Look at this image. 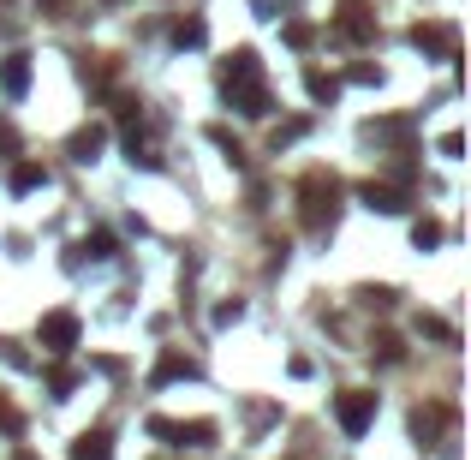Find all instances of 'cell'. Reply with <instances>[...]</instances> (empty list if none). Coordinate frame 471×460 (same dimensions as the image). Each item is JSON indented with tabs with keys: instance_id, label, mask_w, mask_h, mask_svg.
Returning <instances> with one entry per match:
<instances>
[{
	"instance_id": "6da1fadb",
	"label": "cell",
	"mask_w": 471,
	"mask_h": 460,
	"mask_svg": "<svg viewBox=\"0 0 471 460\" xmlns=\"http://www.w3.org/2000/svg\"><path fill=\"white\" fill-rule=\"evenodd\" d=\"M298 198H305V221H311V227H322V221L334 216V198H340V185H334L322 168H311V174L298 180Z\"/></svg>"
},
{
	"instance_id": "7a4b0ae2",
	"label": "cell",
	"mask_w": 471,
	"mask_h": 460,
	"mask_svg": "<svg viewBox=\"0 0 471 460\" xmlns=\"http://www.w3.org/2000/svg\"><path fill=\"white\" fill-rule=\"evenodd\" d=\"M150 437H161V442H174V448H209L215 442V424L209 419H191V424H179V419H150Z\"/></svg>"
},
{
	"instance_id": "3957f363",
	"label": "cell",
	"mask_w": 471,
	"mask_h": 460,
	"mask_svg": "<svg viewBox=\"0 0 471 460\" xmlns=\"http://www.w3.org/2000/svg\"><path fill=\"white\" fill-rule=\"evenodd\" d=\"M334 419H340L346 437H364V431L376 424V395L370 389H346V395L334 400Z\"/></svg>"
},
{
	"instance_id": "277c9868",
	"label": "cell",
	"mask_w": 471,
	"mask_h": 460,
	"mask_svg": "<svg viewBox=\"0 0 471 460\" xmlns=\"http://www.w3.org/2000/svg\"><path fill=\"white\" fill-rule=\"evenodd\" d=\"M37 341L48 353H72V347H78V317H72V311H48V317L37 323Z\"/></svg>"
},
{
	"instance_id": "5b68a950",
	"label": "cell",
	"mask_w": 471,
	"mask_h": 460,
	"mask_svg": "<svg viewBox=\"0 0 471 460\" xmlns=\"http://www.w3.org/2000/svg\"><path fill=\"white\" fill-rule=\"evenodd\" d=\"M227 102H233L239 114H251V120H263V114L275 108V96H269V84H263V78H233V84H227Z\"/></svg>"
},
{
	"instance_id": "8992f818",
	"label": "cell",
	"mask_w": 471,
	"mask_h": 460,
	"mask_svg": "<svg viewBox=\"0 0 471 460\" xmlns=\"http://www.w3.org/2000/svg\"><path fill=\"white\" fill-rule=\"evenodd\" d=\"M334 30L364 48V42H376V12L364 6V0H346V6H340V19H334Z\"/></svg>"
},
{
	"instance_id": "52a82bcc",
	"label": "cell",
	"mask_w": 471,
	"mask_h": 460,
	"mask_svg": "<svg viewBox=\"0 0 471 460\" xmlns=\"http://www.w3.org/2000/svg\"><path fill=\"white\" fill-rule=\"evenodd\" d=\"M412 48L442 54V61H459V37H453V24H412Z\"/></svg>"
},
{
	"instance_id": "ba28073f",
	"label": "cell",
	"mask_w": 471,
	"mask_h": 460,
	"mask_svg": "<svg viewBox=\"0 0 471 460\" xmlns=\"http://www.w3.org/2000/svg\"><path fill=\"white\" fill-rule=\"evenodd\" d=\"M453 424V407H418L412 413V437L424 442V448H435V437Z\"/></svg>"
},
{
	"instance_id": "9c48e42d",
	"label": "cell",
	"mask_w": 471,
	"mask_h": 460,
	"mask_svg": "<svg viewBox=\"0 0 471 460\" xmlns=\"http://www.w3.org/2000/svg\"><path fill=\"white\" fill-rule=\"evenodd\" d=\"M0 90H6V96H24V90H30V54H24V48H12V54L0 61Z\"/></svg>"
},
{
	"instance_id": "30bf717a",
	"label": "cell",
	"mask_w": 471,
	"mask_h": 460,
	"mask_svg": "<svg viewBox=\"0 0 471 460\" xmlns=\"http://www.w3.org/2000/svg\"><path fill=\"white\" fill-rule=\"evenodd\" d=\"M191 377H197V359H185V353H161L156 371H150L156 389H161V382H191Z\"/></svg>"
},
{
	"instance_id": "8fae6325",
	"label": "cell",
	"mask_w": 471,
	"mask_h": 460,
	"mask_svg": "<svg viewBox=\"0 0 471 460\" xmlns=\"http://www.w3.org/2000/svg\"><path fill=\"white\" fill-rule=\"evenodd\" d=\"M358 198L370 203L376 216H400V209H406V192H394V185H382V180H370L364 192H358Z\"/></svg>"
},
{
	"instance_id": "7c38bea8",
	"label": "cell",
	"mask_w": 471,
	"mask_h": 460,
	"mask_svg": "<svg viewBox=\"0 0 471 460\" xmlns=\"http://www.w3.org/2000/svg\"><path fill=\"white\" fill-rule=\"evenodd\" d=\"M72 460H114V437H108V431H84V437H72Z\"/></svg>"
},
{
	"instance_id": "4fadbf2b",
	"label": "cell",
	"mask_w": 471,
	"mask_h": 460,
	"mask_svg": "<svg viewBox=\"0 0 471 460\" xmlns=\"http://www.w3.org/2000/svg\"><path fill=\"white\" fill-rule=\"evenodd\" d=\"M102 144H108V132H102V126H78V132H72V161H84V168H90V161L102 156Z\"/></svg>"
},
{
	"instance_id": "5bb4252c",
	"label": "cell",
	"mask_w": 471,
	"mask_h": 460,
	"mask_svg": "<svg viewBox=\"0 0 471 460\" xmlns=\"http://www.w3.org/2000/svg\"><path fill=\"white\" fill-rule=\"evenodd\" d=\"M233 78H263V66H256L251 48H233V54H227V66H221V84H233Z\"/></svg>"
},
{
	"instance_id": "9a60e30c",
	"label": "cell",
	"mask_w": 471,
	"mask_h": 460,
	"mask_svg": "<svg viewBox=\"0 0 471 460\" xmlns=\"http://www.w3.org/2000/svg\"><path fill=\"white\" fill-rule=\"evenodd\" d=\"M42 185H48V168H42V161H19V168H12V192H42Z\"/></svg>"
},
{
	"instance_id": "2e32d148",
	"label": "cell",
	"mask_w": 471,
	"mask_h": 460,
	"mask_svg": "<svg viewBox=\"0 0 471 460\" xmlns=\"http://www.w3.org/2000/svg\"><path fill=\"white\" fill-rule=\"evenodd\" d=\"M305 90H311V102H334L340 96V78L322 72V66H311V72H305Z\"/></svg>"
},
{
	"instance_id": "e0dca14e",
	"label": "cell",
	"mask_w": 471,
	"mask_h": 460,
	"mask_svg": "<svg viewBox=\"0 0 471 460\" xmlns=\"http://www.w3.org/2000/svg\"><path fill=\"white\" fill-rule=\"evenodd\" d=\"M203 42H209V24L203 19H179L174 24V48H203Z\"/></svg>"
},
{
	"instance_id": "ac0fdd59",
	"label": "cell",
	"mask_w": 471,
	"mask_h": 460,
	"mask_svg": "<svg viewBox=\"0 0 471 460\" xmlns=\"http://www.w3.org/2000/svg\"><path fill=\"white\" fill-rule=\"evenodd\" d=\"M78 251H84V258H96V263H108V258H114V234H102V227H96V234H90Z\"/></svg>"
},
{
	"instance_id": "d6986e66",
	"label": "cell",
	"mask_w": 471,
	"mask_h": 460,
	"mask_svg": "<svg viewBox=\"0 0 471 460\" xmlns=\"http://www.w3.org/2000/svg\"><path fill=\"white\" fill-rule=\"evenodd\" d=\"M370 353H376L382 365H400V359H406V347H400V335H376V341H370Z\"/></svg>"
},
{
	"instance_id": "ffe728a7",
	"label": "cell",
	"mask_w": 471,
	"mask_h": 460,
	"mask_svg": "<svg viewBox=\"0 0 471 460\" xmlns=\"http://www.w3.org/2000/svg\"><path fill=\"white\" fill-rule=\"evenodd\" d=\"M412 245L418 251H435V245H442V227H435V221H412Z\"/></svg>"
},
{
	"instance_id": "44dd1931",
	"label": "cell",
	"mask_w": 471,
	"mask_h": 460,
	"mask_svg": "<svg viewBox=\"0 0 471 460\" xmlns=\"http://www.w3.org/2000/svg\"><path fill=\"white\" fill-rule=\"evenodd\" d=\"M418 335L442 341V347H453V341H459V335H453V329H448V323H442V317H418Z\"/></svg>"
},
{
	"instance_id": "7402d4cb",
	"label": "cell",
	"mask_w": 471,
	"mask_h": 460,
	"mask_svg": "<svg viewBox=\"0 0 471 460\" xmlns=\"http://www.w3.org/2000/svg\"><path fill=\"white\" fill-rule=\"evenodd\" d=\"M72 382H78V377H72L66 365H54V371H48V389H54V400H66V395H72Z\"/></svg>"
},
{
	"instance_id": "603a6c76",
	"label": "cell",
	"mask_w": 471,
	"mask_h": 460,
	"mask_svg": "<svg viewBox=\"0 0 471 460\" xmlns=\"http://www.w3.org/2000/svg\"><path fill=\"white\" fill-rule=\"evenodd\" d=\"M0 431H6V437H19V431H24L19 407H12V400H6V395H0Z\"/></svg>"
},
{
	"instance_id": "cb8c5ba5",
	"label": "cell",
	"mask_w": 471,
	"mask_h": 460,
	"mask_svg": "<svg viewBox=\"0 0 471 460\" xmlns=\"http://www.w3.org/2000/svg\"><path fill=\"white\" fill-rule=\"evenodd\" d=\"M305 132H311V120H287V126L275 132V150H287V144H298Z\"/></svg>"
},
{
	"instance_id": "d4e9b609",
	"label": "cell",
	"mask_w": 471,
	"mask_h": 460,
	"mask_svg": "<svg viewBox=\"0 0 471 460\" xmlns=\"http://www.w3.org/2000/svg\"><path fill=\"white\" fill-rule=\"evenodd\" d=\"M280 37L293 42V48H311V24H287V30H280Z\"/></svg>"
},
{
	"instance_id": "484cf974",
	"label": "cell",
	"mask_w": 471,
	"mask_h": 460,
	"mask_svg": "<svg viewBox=\"0 0 471 460\" xmlns=\"http://www.w3.org/2000/svg\"><path fill=\"white\" fill-rule=\"evenodd\" d=\"M239 311H245V305H239V300H227V305H215V323H221V329H227V323H239Z\"/></svg>"
},
{
	"instance_id": "4316f807",
	"label": "cell",
	"mask_w": 471,
	"mask_h": 460,
	"mask_svg": "<svg viewBox=\"0 0 471 460\" xmlns=\"http://www.w3.org/2000/svg\"><path fill=\"white\" fill-rule=\"evenodd\" d=\"M459 150H466V138H459V132H448V138H442V156L459 161Z\"/></svg>"
},
{
	"instance_id": "83f0119b",
	"label": "cell",
	"mask_w": 471,
	"mask_h": 460,
	"mask_svg": "<svg viewBox=\"0 0 471 460\" xmlns=\"http://www.w3.org/2000/svg\"><path fill=\"white\" fill-rule=\"evenodd\" d=\"M66 6H72V0H42V12H48V19H66Z\"/></svg>"
},
{
	"instance_id": "f1b7e54d",
	"label": "cell",
	"mask_w": 471,
	"mask_h": 460,
	"mask_svg": "<svg viewBox=\"0 0 471 460\" xmlns=\"http://www.w3.org/2000/svg\"><path fill=\"white\" fill-rule=\"evenodd\" d=\"M0 150H19V132H12L6 120H0Z\"/></svg>"
},
{
	"instance_id": "f546056e",
	"label": "cell",
	"mask_w": 471,
	"mask_h": 460,
	"mask_svg": "<svg viewBox=\"0 0 471 460\" xmlns=\"http://www.w3.org/2000/svg\"><path fill=\"white\" fill-rule=\"evenodd\" d=\"M19 460H37V455H24V448H19Z\"/></svg>"
},
{
	"instance_id": "4dcf8cb0",
	"label": "cell",
	"mask_w": 471,
	"mask_h": 460,
	"mask_svg": "<svg viewBox=\"0 0 471 460\" xmlns=\"http://www.w3.org/2000/svg\"><path fill=\"white\" fill-rule=\"evenodd\" d=\"M108 6H119V0H108Z\"/></svg>"
}]
</instances>
